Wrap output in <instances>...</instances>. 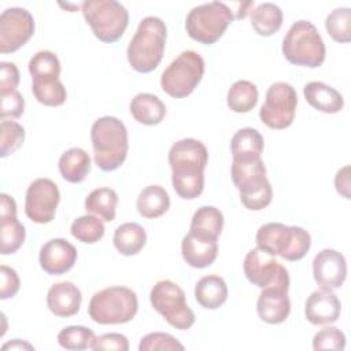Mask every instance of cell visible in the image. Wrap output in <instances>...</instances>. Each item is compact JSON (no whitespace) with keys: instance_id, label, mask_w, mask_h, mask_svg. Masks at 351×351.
I'll return each mask as SVG.
<instances>
[{"instance_id":"1","label":"cell","mask_w":351,"mask_h":351,"mask_svg":"<svg viewBox=\"0 0 351 351\" xmlns=\"http://www.w3.org/2000/svg\"><path fill=\"white\" fill-rule=\"evenodd\" d=\"M207 162L208 151L196 138H182L170 147L169 165L171 169V184L180 197L193 200L203 193Z\"/></svg>"},{"instance_id":"2","label":"cell","mask_w":351,"mask_h":351,"mask_svg":"<svg viewBox=\"0 0 351 351\" xmlns=\"http://www.w3.org/2000/svg\"><path fill=\"white\" fill-rule=\"evenodd\" d=\"M93 159L103 171H114L121 167L128 156V129L115 117H101L90 128Z\"/></svg>"},{"instance_id":"3","label":"cell","mask_w":351,"mask_h":351,"mask_svg":"<svg viewBox=\"0 0 351 351\" xmlns=\"http://www.w3.org/2000/svg\"><path fill=\"white\" fill-rule=\"evenodd\" d=\"M166 25L158 16H145L137 26L132 37L126 56L133 70L137 73H151L162 62L166 47Z\"/></svg>"},{"instance_id":"4","label":"cell","mask_w":351,"mask_h":351,"mask_svg":"<svg viewBox=\"0 0 351 351\" xmlns=\"http://www.w3.org/2000/svg\"><path fill=\"white\" fill-rule=\"evenodd\" d=\"M230 174L240 193V202L245 208L261 211L271 203L273 189L266 177V166L261 158L233 159Z\"/></svg>"},{"instance_id":"5","label":"cell","mask_w":351,"mask_h":351,"mask_svg":"<svg viewBox=\"0 0 351 351\" xmlns=\"http://www.w3.org/2000/svg\"><path fill=\"white\" fill-rule=\"evenodd\" d=\"M255 241L261 250L289 262L303 259L311 247V237L306 229L281 222L262 225L256 232Z\"/></svg>"},{"instance_id":"6","label":"cell","mask_w":351,"mask_h":351,"mask_svg":"<svg viewBox=\"0 0 351 351\" xmlns=\"http://www.w3.org/2000/svg\"><path fill=\"white\" fill-rule=\"evenodd\" d=\"M284 58L295 64L315 69L319 67L326 55L325 44L317 27L306 19L292 23L282 40Z\"/></svg>"},{"instance_id":"7","label":"cell","mask_w":351,"mask_h":351,"mask_svg":"<svg viewBox=\"0 0 351 351\" xmlns=\"http://www.w3.org/2000/svg\"><path fill=\"white\" fill-rule=\"evenodd\" d=\"M138 310V299L128 287H108L96 292L88 306V314L96 324L118 325L132 321Z\"/></svg>"},{"instance_id":"8","label":"cell","mask_w":351,"mask_h":351,"mask_svg":"<svg viewBox=\"0 0 351 351\" xmlns=\"http://www.w3.org/2000/svg\"><path fill=\"white\" fill-rule=\"evenodd\" d=\"M81 11L95 37L101 43L118 41L129 25L128 10L115 0H86L81 4Z\"/></svg>"},{"instance_id":"9","label":"cell","mask_w":351,"mask_h":351,"mask_svg":"<svg viewBox=\"0 0 351 351\" xmlns=\"http://www.w3.org/2000/svg\"><path fill=\"white\" fill-rule=\"evenodd\" d=\"M233 19L234 15L230 7L221 1H211L196 5L188 12L185 29L192 40L211 45L222 37Z\"/></svg>"},{"instance_id":"10","label":"cell","mask_w":351,"mask_h":351,"mask_svg":"<svg viewBox=\"0 0 351 351\" xmlns=\"http://www.w3.org/2000/svg\"><path fill=\"white\" fill-rule=\"evenodd\" d=\"M204 74V60L196 51L181 52L162 73L160 88L174 99L189 96Z\"/></svg>"},{"instance_id":"11","label":"cell","mask_w":351,"mask_h":351,"mask_svg":"<svg viewBox=\"0 0 351 351\" xmlns=\"http://www.w3.org/2000/svg\"><path fill=\"white\" fill-rule=\"evenodd\" d=\"M149 302L154 310L176 329L186 330L195 324V313L188 306L182 288L170 280H160L152 287Z\"/></svg>"},{"instance_id":"12","label":"cell","mask_w":351,"mask_h":351,"mask_svg":"<svg viewBox=\"0 0 351 351\" xmlns=\"http://www.w3.org/2000/svg\"><path fill=\"white\" fill-rule=\"evenodd\" d=\"M296 106L298 93L295 88L288 82L278 81L267 88L259 118L270 129H287L295 119Z\"/></svg>"},{"instance_id":"13","label":"cell","mask_w":351,"mask_h":351,"mask_svg":"<svg viewBox=\"0 0 351 351\" xmlns=\"http://www.w3.org/2000/svg\"><path fill=\"white\" fill-rule=\"evenodd\" d=\"M59 200L60 192L58 185L49 178H37L27 186L25 214L36 223H49L55 218Z\"/></svg>"},{"instance_id":"14","label":"cell","mask_w":351,"mask_h":351,"mask_svg":"<svg viewBox=\"0 0 351 351\" xmlns=\"http://www.w3.org/2000/svg\"><path fill=\"white\" fill-rule=\"evenodd\" d=\"M33 33L34 18L26 8H5L0 15V52L18 51L32 38Z\"/></svg>"},{"instance_id":"15","label":"cell","mask_w":351,"mask_h":351,"mask_svg":"<svg viewBox=\"0 0 351 351\" xmlns=\"http://www.w3.org/2000/svg\"><path fill=\"white\" fill-rule=\"evenodd\" d=\"M243 270L247 280L261 289L273 285L281 278L289 276L285 266H282L273 255L267 254L259 247L247 252Z\"/></svg>"},{"instance_id":"16","label":"cell","mask_w":351,"mask_h":351,"mask_svg":"<svg viewBox=\"0 0 351 351\" xmlns=\"http://www.w3.org/2000/svg\"><path fill=\"white\" fill-rule=\"evenodd\" d=\"M289 276L281 278L273 285L262 288L256 302L259 318L270 325L282 324L291 313V300L288 296Z\"/></svg>"},{"instance_id":"17","label":"cell","mask_w":351,"mask_h":351,"mask_svg":"<svg viewBox=\"0 0 351 351\" xmlns=\"http://www.w3.org/2000/svg\"><path fill=\"white\" fill-rule=\"evenodd\" d=\"M313 277L325 289L340 288L347 277V262L341 252L324 248L313 259Z\"/></svg>"},{"instance_id":"18","label":"cell","mask_w":351,"mask_h":351,"mask_svg":"<svg viewBox=\"0 0 351 351\" xmlns=\"http://www.w3.org/2000/svg\"><path fill=\"white\" fill-rule=\"evenodd\" d=\"M77 256L75 247L66 239H51L40 248L38 262L47 274L60 276L74 266Z\"/></svg>"},{"instance_id":"19","label":"cell","mask_w":351,"mask_h":351,"mask_svg":"<svg viewBox=\"0 0 351 351\" xmlns=\"http://www.w3.org/2000/svg\"><path fill=\"white\" fill-rule=\"evenodd\" d=\"M341 313L340 299L330 289L319 288L310 293L304 303V317L313 325H330Z\"/></svg>"},{"instance_id":"20","label":"cell","mask_w":351,"mask_h":351,"mask_svg":"<svg viewBox=\"0 0 351 351\" xmlns=\"http://www.w3.org/2000/svg\"><path fill=\"white\" fill-rule=\"evenodd\" d=\"M82 295L80 288L71 281H60L53 284L47 293V306L52 314L69 318L80 311Z\"/></svg>"},{"instance_id":"21","label":"cell","mask_w":351,"mask_h":351,"mask_svg":"<svg viewBox=\"0 0 351 351\" xmlns=\"http://www.w3.org/2000/svg\"><path fill=\"white\" fill-rule=\"evenodd\" d=\"M181 254L186 265L204 269L214 263L218 255V240L204 239L188 232L181 241Z\"/></svg>"},{"instance_id":"22","label":"cell","mask_w":351,"mask_h":351,"mask_svg":"<svg viewBox=\"0 0 351 351\" xmlns=\"http://www.w3.org/2000/svg\"><path fill=\"white\" fill-rule=\"evenodd\" d=\"M303 95L306 101L313 108L324 114H336L344 107L341 93L333 86L321 81L307 82L303 88Z\"/></svg>"},{"instance_id":"23","label":"cell","mask_w":351,"mask_h":351,"mask_svg":"<svg viewBox=\"0 0 351 351\" xmlns=\"http://www.w3.org/2000/svg\"><path fill=\"white\" fill-rule=\"evenodd\" d=\"M132 117L141 125H159L166 115L165 103L152 93H137L129 106Z\"/></svg>"},{"instance_id":"24","label":"cell","mask_w":351,"mask_h":351,"mask_svg":"<svg viewBox=\"0 0 351 351\" xmlns=\"http://www.w3.org/2000/svg\"><path fill=\"white\" fill-rule=\"evenodd\" d=\"M195 299L203 308H219L228 299V285L225 280L217 274L202 277L195 285Z\"/></svg>"},{"instance_id":"25","label":"cell","mask_w":351,"mask_h":351,"mask_svg":"<svg viewBox=\"0 0 351 351\" xmlns=\"http://www.w3.org/2000/svg\"><path fill=\"white\" fill-rule=\"evenodd\" d=\"M60 176L71 184L82 182L90 171V156L80 147L64 151L58 162Z\"/></svg>"},{"instance_id":"26","label":"cell","mask_w":351,"mask_h":351,"mask_svg":"<svg viewBox=\"0 0 351 351\" xmlns=\"http://www.w3.org/2000/svg\"><path fill=\"white\" fill-rule=\"evenodd\" d=\"M263 147V136L254 128H243L237 130L230 140L232 158L237 160L259 159Z\"/></svg>"},{"instance_id":"27","label":"cell","mask_w":351,"mask_h":351,"mask_svg":"<svg viewBox=\"0 0 351 351\" xmlns=\"http://www.w3.org/2000/svg\"><path fill=\"white\" fill-rule=\"evenodd\" d=\"M112 243L115 250L121 255L123 256L136 255L144 248L147 243L145 229L136 222L121 223L114 232Z\"/></svg>"},{"instance_id":"28","label":"cell","mask_w":351,"mask_h":351,"mask_svg":"<svg viewBox=\"0 0 351 351\" xmlns=\"http://www.w3.org/2000/svg\"><path fill=\"white\" fill-rule=\"evenodd\" d=\"M137 211L141 217L154 219L162 217L170 207V196L160 185H148L137 196Z\"/></svg>"},{"instance_id":"29","label":"cell","mask_w":351,"mask_h":351,"mask_svg":"<svg viewBox=\"0 0 351 351\" xmlns=\"http://www.w3.org/2000/svg\"><path fill=\"white\" fill-rule=\"evenodd\" d=\"M223 228V215L214 206H202L191 219L189 232L204 239L218 240Z\"/></svg>"},{"instance_id":"30","label":"cell","mask_w":351,"mask_h":351,"mask_svg":"<svg viewBox=\"0 0 351 351\" xmlns=\"http://www.w3.org/2000/svg\"><path fill=\"white\" fill-rule=\"evenodd\" d=\"M250 18L255 33L263 37L273 36L282 25V11L274 3L258 4L250 11Z\"/></svg>"},{"instance_id":"31","label":"cell","mask_w":351,"mask_h":351,"mask_svg":"<svg viewBox=\"0 0 351 351\" xmlns=\"http://www.w3.org/2000/svg\"><path fill=\"white\" fill-rule=\"evenodd\" d=\"M85 210L88 214H95L104 222H111L117 214L118 195L108 186L93 189L85 199Z\"/></svg>"},{"instance_id":"32","label":"cell","mask_w":351,"mask_h":351,"mask_svg":"<svg viewBox=\"0 0 351 351\" xmlns=\"http://www.w3.org/2000/svg\"><path fill=\"white\" fill-rule=\"evenodd\" d=\"M32 93L36 100L47 107H59L67 99L64 85L59 81V77H38L32 78Z\"/></svg>"},{"instance_id":"33","label":"cell","mask_w":351,"mask_h":351,"mask_svg":"<svg viewBox=\"0 0 351 351\" xmlns=\"http://www.w3.org/2000/svg\"><path fill=\"white\" fill-rule=\"evenodd\" d=\"M258 88L247 80H240L232 84L226 95L228 107L237 114L250 112L258 103Z\"/></svg>"},{"instance_id":"34","label":"cell","mask_w":351,"mask_h":351,"mask_svg":"<svg viewBox=\"0 0 351 351\" xmlns=\"http://www.w3.org/2000/svg\"><path fill=\"white\" fill-rule=\"evenodd\" d=\"M26 239L25 226L16 215H0V252L1 255L15 254Z\"/></svg>"},{"instance_id":"35","label":"cell","mask_w":351,"mask_h":351,"mask_svg":"<svg viewBox=\"0 0 351 351\" xmlns=\"http://www.w3.org/2000/svg\"><path fill=\"white\" fill-rule=\"evenodd\" d=\"M103 221L92 214L78 217L70 226V233L74 239L84 244H95L104 236Z\"/></svg>"},{"instance_id":"36","label":"cell","mask_w":351,"mask_h":351,"mask_svg":"<svg viewBox=\"0 0 351 351\" xmlns=\"http://www.w3.org/2000/svg\"><path fill=\"white\" fill-rule=\"evenodd\" d=\"M95 333L92 329L82 325H70L58 333V343L60 347L73 351L92 348Z\"/></svg>"},{"instance_id":"37","label":"cell","mask_w":351,"mask_h":351,"mask_svg":"<svg viewBox=\"0 0 351 351\" xmlns=\"http://www.w3.org/2000/svg\"><path fill=\"white\" fill-rule=\"evenodd\" d=\"M328 34L337 43L347 44L351 41V10L340 7L328 14L325 19Z\"/></svg>"},{"instance_id":"38","label":"cell","mask_w":351,"mask_h":351,"mask_svg":"<svg viewBox=\"0 0 351 351\" xmlns=\"http://www.w3.org/2000/svg\"><path fill=\"white\" fill-rule=\"evenodd\" d=\"M0 156L7 158L14 154L25 141V129L15 121L1 119L0 123Z\"/></svg>"},{"instance_id":"39","label":"cell","mask_w":351,"mask_h":351,"mask_svg":"<svg viewBox=\"0 0 351 351\" xmlns=\"http://www.w3.org/2000/svg\"><path fill=\"white\" fill-rule=\"evenodd\" d=\"M29 73L32 78L60 75L59 58L51 51H38L29 60Z\"/></svg>"},{"instance_id":"40","label":"cell","mask_w":351,"mask_h":351,"mask_svg":"<svg viewBox=\"0 0 351 351\" xmlns=\"http://www.w3.org/2000/svg\"><path fill=\"white\" fill-rule=\"evenodd\" d=\"M140 351H182L184 346L170 333L152 332L145 335L138 344Z\"/></svg>"},{"instance_id":"41","label":"cell","mask_w":351,"mask_h":351,"mask_svg":"<svg viewBox=\"0 0 351 351\" xmlns=\"http://www.w3.org/2000/svg\"><path fill=\"white\" fill-rule=\"evenodd\" d=\"M313 348L319 350H344L346 348V335L335 326H326L318 330L313 339Z\"/></svg>"},{"instance_id":"42","label":"cell","mask_w":351,"mask_h":351,"mask_svg":"<svg viewBox=\"0 0 351 351\" xmlns=\"http://www.w3.org/2000/svg\"><path fill=\"white\" fill-rule=\"evenodd\" d=\"M25 111V99L18 90L0 95V118H19Z\"/></svg>"},{"instance_id":"43","label":"cell","mask_w":351,"mask_h":351,"mask_svg":"<svg viewBox=\"0 0 351 351\" xmlns=\"http://www.w3.org/2000/svg\"><path fill=\"white\" fill-rule=\"evenodd\" d=\"M0 280H1L0 299L5 300L10 298H14L21 288V281H19L16 271L7 265H1L0 266Z\"/></svg>"},{"instance_id":"44","label":"cell","mask_w":351,"mask_h":351,"mask_svg":"<svg viewBox=\"0 0 351 351\" xmlns=\"http://www.w3.org/2000/svg\"><path fill=\"white\" fill-rule=\"evenodd\" d=\"M93 351L99 350H117V351H128L129 340L125 335L121 333H104L96 336L92 344Z\"/></svg>"},{"instance_id":"45","label":"cell","mask_w":351,"mask_h":351,"mask_svg":"<svg viewBox=\"0 0 351 351\" xmlns=\"http://www.w3.org/2000/svg\"><path fill=\"white\" fill-rule=\"evenodd\" d=\"M19 70L12 62L0 63V95L16 90L19 84Z\"/></svg>"},{"instance_id":"46","label":"cell","mask_w":351,"mask_h":351,"mask_svg":"<svg viewBox=\"0 0 351 351\" xmlns=\"http://www.w3.org/2000/svg\"><path fill=\"white\" fill-rule=\"evenodd\" d=\"M335 186L339 195H341L344 199H351L350 195V166L341 167L336 176H335Z\"/></svg>"},{"instance_id":"47","label":"cell","mask_w":351,"mask_h":351,"mask_svg":"<svg viewBox=\"0 0 351 351\" xmlns=\"http://www.w3.org/2000/svg\"><path fill=\"white\" fill-rule=\"evenodd\" d=\"M23 348H27V350H34V347L26 341H22L19 339H14L5 344H3L1 350H23Z\"/></svg>"}]
</instances>
